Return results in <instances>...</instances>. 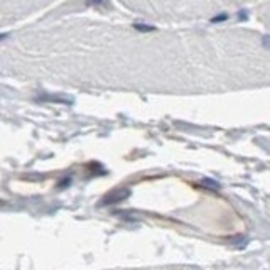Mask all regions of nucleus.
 I'll list each match as a JSON object with an SVG mask.
<instances>
[{
  "label": "nucleus",
  "instance_id": "f257e3e1",
  "mask_svg": "<svg viewBox=\"0 0 270 270\" xmlns=\"http://www.w3.org/2000/svg\"><path fill=\"white\" fill-rule=\"evenodd\" d=\"M7 76L74 86L196 93L270 85V37L243 29H149L64 20L10 34Z\"/></svg>",
  "mask_w": 270,
  "mask_h": 270
},
{
  "label": "nucleus",
  "instance_id": "f03ea898",
  "mask_svg": "<svg viewBox=\"0 0 270 270\" xmlns=\"http://www.w3.org/2000/svg\"><path fill=\"white\" fill-rule=\"evenodd\" d=\"M127 9L156 22H191L223 15L259 0H120Z\"/></svg>",
  "mask_w": 270,
  "mask_h": 270
},
{
  "label": "nucleus",
  "instance_id": "7ed1b4c3",
  "mask_svg": "<svg viewBox=\"0 0 270 270\" xmlns=\"http://www.w3.org/2000/svg\"><path fill=\"white\" fill-rule=\"evenodd\" d=\"M53 0H2V24L9 26L49 5Z\"/></svg>",
  "mask_w": 270,
  "mask_h": 270
},
{
  "label": "nucleus",
  "instance_id": "20e7f679",
  "mask_svg": "<svg viewBox=\"0 0 270 270\" xmlns=\"http://www.w3.org/2000/svg\"><path fill=\"white\" fill-rule=\"evenodd\" d=\"M111 270H211V269L188 267V265H164V267H137V269H111Z\"/></svg>",
  "mask_w": 270,
  "mask_h": 270
},
{
  "label": "nucleus",
  "instance_id": "39448f33",
  "mask_svg": "<svg viewBox=\"0 0 270 270\" xmlns=\"http://www.w3.org/2000/svg\"><path fill=\"white\" fill-rule=\"evenodd\" d=\"M260 19L270 31V0H267V2L260 7Z\"/></svg>",
  "mask_w": 270,
  "mask_h": 270
}]
</instances>
